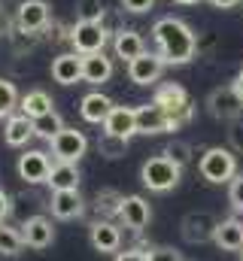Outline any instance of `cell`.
<instances>
[{
  "instance_id": "1",
  "label": "cell",
  "mask_w": 243,
  "mask_h": 261,
  "mask_svg": "<svg viewBox=\"0 0 243 261\" xmlns=\"http://www.w3.org/2000/svg\"><path fill=\"white\" fill-rule=\"evenodd\" d=\"M152 40L158 46V55L164 58V64H188L198 55V34L174 15H164L152 24Z\"/></svg>"
},
{
  "instance_id": "2",
  "label": "cell",
  "mask_w": 243,
  "mask_h": 261,
  "mask_svg": "<svg viewBox=\"0 0 243 261\" xmlns=\"http://www.w3.org/2000/svg\"><path fill=\"white\" fill-rule=\"evenodd\" d=\"M152 103L167 116V130H180L182 125H188L191 116H195L191 97H188V91L182 88L180 82H164V85H158L155 94H152Z\"/></svg>"
},
{
  "instance_id": "3",
  "label": "cell",
  "mask_w": 243,
  "mask_h": 261,
  "mask_svg": "<svg viewBox=\"0 0 243 261\" xmlns=\"http://www.w3.org/2000/svg\"><path fill=\"white\" fill-rule=\"evenodd\" d=\"M182 179V167L177 161H171L164 152L161 155H152V158H146L143 161V167H140V182L149 189V192H158V195H164V192H171V189H177Z\"/></svg>"
},
{
  "instance_id": "4",
  "label": "cell",
  "mask_w": 243,
  "mask_h": 261,
  "mask_svg": "<svg viewBox=\"0 0 243 261\" xmlns=\"http://www.w3.org/2000/svg\"><path fill=\"white\" fill-rule=\"evenodd\" d=\"M198 173L210 182V186H222V182H231L237 176V155L234 149H225V146H210L201 161H198Z\"/></svg>"
},
{
  "instance_id": "5",
  "label": "cell",
  "mask_w": 243,
  "mask_h": 261,
  "mask_svg": "<svg viewBox=\"0 0 243 261\" xmlns=\"http://www.w3.org/2000/svg\"><path fill=\"white\" fill-rule=\"evenodd\" d=\"M107 43H110V31L104 28V21H76L70 28V46L79 55L104 52Z\"/></svg>"
},
{
  "instance_id": "6",
  "label": "cell",
  "mask_w": 243,
  "mask_h": 261,
  "mask_svg": "<svg viewBox=\"0 0 243 261\" xmlns=\"http://www.w3.org/2000/svg\"><path fill=\"white\" fill-rule=\"evenodd\" d=\"M207 113L219 122H234L243 116V97L234 91V85H219L207 94Z\"/></svg>"
},
{
  "instance_id": "7",
  "label": "cell",
  "mask_w": 243,
  "mask_h": 261,
  "mask_svg": "<svg viewBox=\"0 0 243 261\" xmlns=\"http://www.w3.org/2000/svg\"><path fill=\"white\" fill-rule=\"evenodd\" d=\"M49 146H52L55 161L79 164V158H82V155H85V149H88V140H85V134H82V130L64 128V130H58V134L49 140Z\"/></svg>"
},
{
  "instance_id": "8",
  "label": "cell",
  "mask_w": 243,
  "mask_h": 261,
  "mask_svg": "<svg viewBox=\"0 0 243 261\" xmlns=\"http://www.w3.org/2000/svg\"><path fill=\"white\" fill-rule=\"evenodd\" d=\"M216 228H219V219H216L210 210H195V213H188L180 225L185 243H207V240H213Z\"/></svg>"
},
{
  "instance_id": "9",
  "label": "cell",
  "mask_w": 243,
  "mask_h": 261,
  "mask_svg": "<svg viewBox=\"0 0 243 261\" xmlns=\"http://www.w3.org/2000/svg\"><path fill=\"white\" fill-rule=\"evenodd\" d=\"M49 21H52V9L46 0H21L15 9V28H21V31L40 34L49 28Z\"/></svg>"
},
{
  "instance_id": "10",
  "label": "cell",
  "mask_w": 243,
  "mask_h": 261,
  "mask_svg": "<svg viewBox=\"0 0 243 261\" xmlns=\"http://www.w3.org/2000/svg\"><path fill=\"white\" fill-rule=\"evenodd\" d=\"M119 222L125 228H131L134 234H140L149 222H152V206L149 200L140 195H125L121 197V206H119Z\"/></svg>"
},
{
  "instance_id": "11",
  "label": "cell",
  "mask_w": 243,
  "mask_h": 261,
  "mask_svg": "<svg viewBox=\"0 0 243 261\" xmlns=\"http://www.w3.org/2000/svg\"><path fill=\"white\" fill-rule=\"evenodd\" d=\"M164 58L158 55V52H143L140 58H134L131 64H128V79L134 82V85H155L158 79H161V73H164Z\"/></svg>"
},
{
  "instance_id": "12",
  "label": "cell",
  "mask_w": 243,
  "mask_h": 261,
  "mask_svg": "<svg viewBox=\"0 0 243 261\" xmlns=\"http://www.w3.org/2000/svg\"><path fill=\"white\" fill-rule=\"evenodd\" d=\"M49 173H52V161H49L46 152H40V149H28L25 155H18V176H21L28 186H40V182H46Z\"/></svg>"
},
{
  "instance_id": "13",
  "label": "cell",
  "mask_w": 243,
  "mask_h": 261,
  "mask_svg": "<svg viewBox=\"0 0 243 261\" xmlns=\"http://www.w3.org/2000/svg\"><path fill=\"white\" fill-rule=\"evenodd\" d=\"M88 240H91V246H94L98 252H119L121 231H119L116 222H110V219H98V222L91 225V231H88Z\"/></svg>"
},
{
  "instance_id": "14",
  "label": "cell",
  "mask_w": 243,
  "mask_h": 261,
  "mask_svg": "<svg viewBox=\"0 0 243 261\" xmlns=\"http://www.w3.org/2000/svg\"><path fill=\"white\" fill-rule=\"evenodd\" d=\"M52 216L61 222H70V219H79L85 213V200L79 195V189H70V192H52Z\"/></svg>"
},
{
  "instance_id": "15",
  "label": "cell",
  "mask_w": 243,
  "mask_h": 261,
  "mask_svg": "<svg viewBox=\"0 0 243 261\" xmlns=\"http://www.w3.org/2000/svg\"><path fill=\"white\" fill-rule=\"evenodd\" d=\"M21 228H25L21 231L25 234V246H31V249H46L55 240V228H52V222L46 216H31Z\"/></svg>"
},
{
  "instance_id": "16",
  "label": "cell",
  "mask_w": 243,
  "mask_h": 261,
  "mask_svg": "<svg viewBox=\"0 0 243 261\" xmlns=\"http://www.w3.org/2000/svg\"><path fill=\"white\" fill-rule=\"evenodd\" d=\"M52 79L58 85H76L82 82V55L79 52H61L52 61Z\"/></svg>"
},
{
  "instance_id": "17",
  "label": "cell",
  "mask_w": 243,
  "mask_h": 261,
  "mask_svg": "<svg viewBox=\"0 0 243 261\" xmlns=\"http://www.w3.org/2000/svg\"><path fill=\"white\" fill-rule=\"evenodd\" d=\"M113 52H116V58H121L125 64H131L134 58H140L146 52V43H143V37L134 28H121V31L113 34Z\"/></svg>"
},
{
  "instance_id": "18",
  "label": "cell",
  "mask_w": 243,
  "mask_h": 261,
  "mask_svg": "<svg viewBox=\"0 0 243 261\" xmlns=\"http://www.w3.org/2000/svg\"><path fill=\"white\" fill-rule=\"evenodd\" d=\"M113 79V58L104 52L94 55H82V82L88 85H104Z\"/></svg>"
},
{
  "instance_id": "19",
  "label": "cell",
  "mask_w": 243,
  "mask_h": 261,
  "mask_svg": "<svg viewBox=\"0 0 243 261\" xmlns=\"http://www.w3.org/2000/svg\"><path fill=\"white\" fill-rule=\"evenodd\" d=\"M113 107H116V103H113L104 91H91V94L82 97V103H79V116H82V122H88V125H104Z\"/></svg>"
},
{
  "instance_id": "20",
  "label": "cell",
  "mask_w": 243,
  "mask_h": 261,
  "mask_svg": "<svg viewBox=\"0 0 243 261\" xmlns=\"http://www.w3.org/2000/svg\"><path fill=\"white\" fill-rule=\"evenodd\" d=\"M31 137H37L34 134V119H28L25 113H15V116L6 119V125H3V143L6 146L21 149V146H28Z\"/></svg>"
},
{
  "instance_id": "21",
  "label": "cell",
  "mask_w": 243,
  "mask_h": 261,
  "mask_svg": "<svg viewBox=\"0 0 243 261\" xmlns=\"http://www.w3.org/2000/svg\"><path fill=\"white\" fill-rule=\"evenodd\" d=\"M104 134H116V137H134L137 134V113L134 107H113L107 122H104Z\"/></svg>"
},
{
  "instance_id": "22",
  "label": "cell",
  "mask_w": 243,
  "mask_h": 261,
  "mask_svg": "<svg viewBox=\"0 0 243 261\" xmlns=\"http://www.w3.org/2000/svg\"><path fill=\"white\" fill-rule=\"evenodd\" d=\"M213 243L222 249V252H240L243 249V222L240 219H222L216 234H213Z\"/></svg>"
},
{
  "instance_id": "23",
  "label": "cell",
  "mask_w": 243,
  "mask_h": 261,
  "mask_svg": "<svg viewBox=\"0 0 243 261\" xmlns=\"http://www.w3.org/2000/svg\"><path fill=\"white\" fill-rule=\"evenodd\" d=\"M134 113H137V134H164L167 130V116L155 103L134 107Z\"/></svg>"
},
{
  "instance_id": "24",
  "label": "cell",
  "mask_w": 243,
  "mask_h": 261,
  "mask_svg": "<svg viewBox=\"0 0 243 261\" xmlns=\"http://www.w3.org/2000/svg\"><path fill=\"white\" fill-rule=\"evenodd\" d=\"M49 189L52 192H70V189H79V167L70 164V161H55L52 164V173H49Z\"/></svg>"
},
{
  "instance_id": "25",
  "label": "cell",
  "mask_w": 243,
  "mask_h": 261,
  "mask_svg": "<svg viewBox=\"0 0 243 261\" xmlns=\"http://www.w3.org/2000/svg\"><path fill=\"white\" fill-rule=\"evenodd\" d=\"M52 97L46 94V91H40V88H34V91H28L25 97H21V103H18V113H25L28 119H40V116H46V113H52Z\"/></svg>"
},
{
  "instance_id": "26",
  "label": "cell",
  "mask_w": 243,
  "mask_h": 261,
  "mask_svg": "<svg viewBox=\"0 0 243 261\" xmlns=\"http://www.w3.org/2000/svg\"><path fill=\"white\" fill-rule=\"evenodd\" d=\"M25 249V234L6 222H0V255H18Z\"/></svg>"
},
{
  "instance_id": "27",
  "label": "cell",
  "mask_w": 243,
  "mask_h": 261,
  "mask_svg": "<svg viewBox=\"0 0 243 261\" xmlns=\"http://www.w3.org/2000/svg\"><path fill=\"white\" fill-rule=\"evenodd\" d=\"M98 152H101L104 158H110V161H116V158H125V155H128V137L101 134V140H98Z\"/></svg>"
},
{
  "instance_id": "28",
  "label": "cell",
  "mask_w": 243,
  "mask_h": 261,
  "mask_svg": "<svg viewBox=\"0 0 243 261\" xmlns=\"http://www.w3.org/2000/svg\"><path fill=\"white\" fill-rule=\"evenodd\" d=\"M64 128H67V125H64V119H61L55 110L46 113V116H40V119H34V134H37L40 140H52V137Z\"/></svg>"
},
{
  "instance_id": "29",
  "label": "cell",
  "mask_w": 243,
  "mask_h": 261,
  "mask_svg": "<svg viewBox=\"0 0 243 261\" xmlns=\"http://www.w3.org/2000/svg\"><path fill=\"white\" fill-rule=\"evenodd\" d=\"M18 103H21V97H18L15 85H12L9 79H0V119H9V116H15Z\"/></svg>"
},
{
  "instance_id": "30",
  "label": "cell",
  "mask_w": 243,
  "mask_h": 261,
  "mask_svg": "<svg viewBox=\"0 0 243 261\" xmlns=\"http://www.w3.org/2000/svg\"><path fill=\"white\" fill-rule=\"evenodd\" d=\"M121 197L116 189H101L98 195H94V210L101 213V216H119V206H121Z\"/></svg>"
},
{
  "instance_id": "31",
  "label": "cell",
  "mask_w": 243,
  "mask_h": 261,
  "mask_svg": "<svg viewBox=\"0 0 243 261\" xmlns=\"http://www.w3.org/2000/svg\"><path fill=\"white\" fill-rule=\"evenodd\" d=\"M37 43H40V34H34V31H21V28H15V31L9 34V46H12L15 55H28V52H34Z\"/></svg>"
},
{
  "instance_id": "32",
  "label": "cell",
  "mask_w": 243,
  "mask_h": 261,
  "mask_svg": "<svg viewBox=\"0 0 243 261\" xmlns=\"http://www.w3.org/2000/svg\"><path fill=\"white\" fill-rule=\"evenodd\" d=\"M104 0H76V21H104Z\"/></svg>"
},
{
  "instance_id": "33",
  "label": "cell",
  "mask_w": 243,
  "mask_h": 261,
  "mask_svg": "<svg viewBox=\"0 0 243 261\" xmlns=\"http://www.w3.org/2000/svg\"><path fill=\"white\" fill-rule=\"evenodd\" d=\"M164 155H167L171 161H177L180 167H185V164L191 161L195 149H191V143H185V140H171V143H167V149H164Z\"/></svg>"
},
{
  "instance_id": "34",
  "label": "cell",
  "mask_w": 243,
  "mask_h": 261,
  "mask_svg": "<svg viewBox=\"0 0 243 261\" xmlns=\"http://www.w3.org/2000/svg\"><path fill=\"white\" fill-rule=\"evenodd\" d=\"M228 146L243 155V116H237L234 122H228Z\"/></svg>"
},
{
  "instance_id": "35",
  "label": "cell",
  "mask_w": 243,
  "mask_h": 261,
  "mask_svg": "<svg viewBox=\"0 0 243 261\" xmlns=\"http://www.w3.org/2000/svg\"><path fill=\"white\" fill-rule=\"evenodd\" d=\"M146 258L149 261H185L180 255V249H174V246H152V249H146Z\"/></svg>"
},
{
  "instance_id": "36",
  "label": "cell",
  "mask_w": 243,
  "mask_h": 261,
  "mask_svg": "<svg viewBox=\"0 0 243 261\" xmlns=\"http://www.w3.org/2000/svg\"><path fill=\"white\" fill-rule=\"evenodd\" d=\"M228 200H231V206L243 213V173H237L234 179H231V186H228Z\"/></svg>"
},
{
  "instance_id": "37",
  "label": "cell",
  "mask_w": 243,
  "mask_h": 261,
  "mask_svg": "<svg viewBox=\"0 0 243 261\" xmlns=\"http://www.w3.org/2000/svg\"><path fill=\"white\" fill-rule=\"evenodd\" d=\"M121 6L128 12H134V15H143V12H149L155 6V0H121Z\"/></svg>"
},
{
  "instance_id": "38",
  "label": "cell",
  "mask_w": 243,
  "mask_h": 261,
  "mask_svg": "<svg viewBox=\"0 0 243 261\" xmlns=\"http://www.w3.org/2000/svg\"><path fill=\"white\" fill-rule=\"evenodd\" d=\"M113 261H149V258H146V249H125V252H116Z\"/></svg>"
},
{
  "instance_id": "39",
  "label": "cell",
  "mask_w": 243,
  "mask_h": 261,
  "mask_svg": "<svg viewBox=\"0 0 243 261\" xmlns=\"http://www.w3.org/2000/svg\"><path fill=\"white\" fill-rule=\"evenodd\" d=\"M12 31H15V15H9L6 9H0V34H6V37H9Z\"/></svg>"
},
{
  "instance_id": "40",
  "label": "cell",
  "mask_w": 243,
  "mask_h": 261,
  "mask_svg": "<svg viewBox=\"0 0 243 261\" xmlns=\"http://www.w3.org/2000/svg\"><path fill=\"white\" fill-rule=\"evenodd\" d=\"M6 216H9V195L0 189V222H3Z\"/></svg>"
},
{
  "instance_id": "41",
  "label": "cell",
  "mask_w": 243,
  "mask_h": 261,
  "mask_svg": "<svg viewBox=\"0 0 243 261\" xmlns=\"http://www.w3.org/2000/svg\"><path fill=\"white\" fill-rule=\"evenodd\" d=\"M216 9H234V6H240L243 0H210Z\"/></svg>"
},
{
  "instance_id": "42",
  "label": "cell",
  "mask_w": 243,
  "mask_h": 261,
  "mask_svg": "<svg viewBox=\"0 0 243 261\" xmlns=\"http://www.w3.org/2000/svg\"><path fill=\"white\" fill-rule=\"evenodd\" d=\"M231 85H234V91L243 97V67L237 70V76H234V82H231Z\"/></svg>"
},
{
  "instance_id": "43",
  "label": "cell",
  "mask_w": 243,
  "mask_h": 261,
  "mask_svg": "<svg viewBox=\"0 0 243 261\" xmlns=\"http://www.w3.org/2000/svg\"><path fill=\"white\" fill-rule=\"evenodd\" d=\"M174 3H180V6H195V3H201V0H174Z\"/></svg>"
},
{
  "instance_id": "44",
  "label": "cell",
  "mask_w": 243,
  "mask_h": 261,
  "mask_svg": "<svg viewBox=\"0 0 243 261\" xmlns=\"http://www.w3.org/2000/svg\"><path fill=\"white\" fill-rule=\"evenodd\" d=\"M240 261H243V249H240Z\"/></svg>"
},
{
  "instance_id": "45",
  "label": "cell",
  "mask_w": 243,
  "mask_h": 261,
  "mask_svg": "<svg viewBox=\"0 0 243 261\" xmlns=\"http://www.w3.org/2000/svg\"><path fill=\"white\" fill-rule=\"evenodd\" d=\"M0 9H3V0H0Z\"/></svg>"
},
{
  "instance_id": "46",
  "label": "cell",
  "mask_w": 243,
  "mask_h": 261,
  "mask_svg": "<svg viewBox=\"0 0 243 261\" xmlns=\"http://www.w3.org/2000/svg\"><path fill=\"white\" fill-rule=\"evenodd\" d=\"M185 261H188V258H185Z\"/></svg>"
}]
</instances>
